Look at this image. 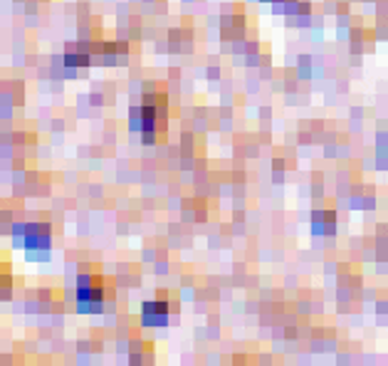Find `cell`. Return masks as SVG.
Masks as SVG:
<instances>
[{
  "instance_id": "cell-1",
  "label": "cell",
  "mask_w": 388,
  "mask_h": 366,
  "mask_svg": "<svg viewBox=\"0 0 388 366\" xmlns=\"http://www.w3.org/2000/svg\"><path fill=\"white\" fill-rule=\"evenodd\" d=\"M102 299V287L99 285H90V280H79V302H99Z\"/></svg>"
},
{
  "instance_id": "cell-2",
  "label": "cell",
  "mask_w": 388,
  "mask_h": 366,
  "mask_svg": "<svg viewBox=\"0 0 388 366\" xmlns=\"http://www.w3.org/2000/svg\"><path fill=\"white\" fill-rule=\"evenodd\" d=\"M144 322H148V325H163L166 322V307H163L161 302H148L146 307H144Z\"/></svg>"
}]
</instances>
